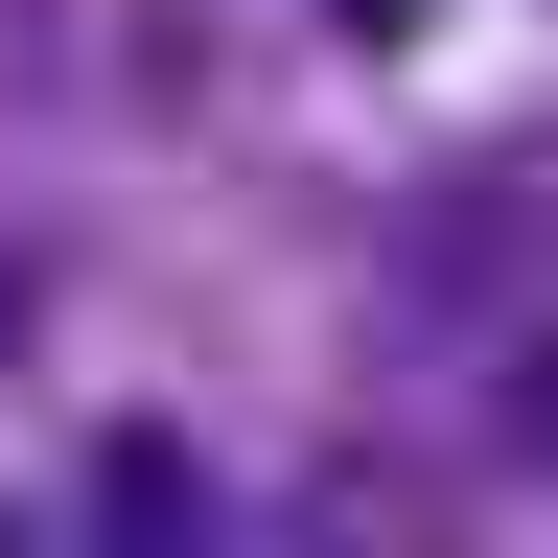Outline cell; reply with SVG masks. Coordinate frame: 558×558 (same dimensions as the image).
<instances>
[{"mask_svg": "<svg viewBox=\"0 0 558 558\" xmlns=\"http://www.w3.org/2000/svg\"><path fill=\"white\" fill-rule=\"evenodd\" d=\"M94 512H117V558H209V488H186L163 418H117V442H94Z\"/></svg>", "mask_w": 558, "mask_h": 558, "instance_id": "obj_1", "label": "cell"}, {"mask_svg": "<svg viewBox=\"0 0 558 558\" xmlns=\"http://www.w3.org/2000/svg\"><path fill=\"white\" fill-rule=\"evenodd\" d=\"M24 303H47V256H24V233H0V349H24Z\"/></svg>", "mask_w": 558, "mask_h": 558, "instance_id": "obj_2", "label": "cell"}]
</instances>
